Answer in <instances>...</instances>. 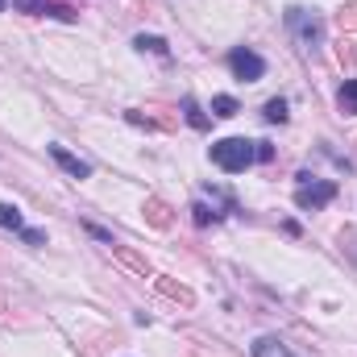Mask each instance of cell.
<instances>
[{
	"instance_id": "1",
	"label": "cell",
	"mask_w": 357,
	"mask_h": 357,
	"mask_svg": "<svg viewBox=\"0 0 357 357\" xmlns=\"http://www.w3.org/2000/svg\"><path fill=\"white\" fill-rule=\"evenodd\" d=\"M212 162L229 175H241L258 162V142H245V137H220L212 142Z\"/></svg>"
},
{
	"instance_id": "2",
	"label": "cell",
	"mask_w": 357,
	"mask_h": 357,
	"mask_svg": "<svg viewBox=\"0 0 357 357\" xmlns=\"http://www.w3.org/2000/svg\"><path fill=\"white\" fill-rule=\"evenodd\" d=\"M333 199H337V183H328V178H316V175H307V171L299 175L295 204H299L303 212H307V208H312V212H320V208H328Z\"/></svg>"
},
{
	"instance_id": "3",
	"label": "cell",
	"mask_w": 357,
	"mask_h": 357,
	"mask_svg": "<svg viewBox=\"0 0 357 357\" xmlns=\"http://www.w3.org/2000/svg\"><path fill=\"white\" fill-rule=\"evenodd\" d=\"M287 29L299 38V46H320V42H324V25H320V17L307 13V8H299V4L287 8Z\"/></svg>"
},
{
	"instance_id": "4",
	"label": "cell",
	"mask_w": 357,
	"mask_h": 357,
	"mask_svg": "<svg viewBox=\"0 0 357 357\" xmlns=\"http://www.w3.org/2000/svg\"><path fill=\"white\" fill-rule=\"evenodd\" d=\"M229 71H233L237 79H245V84H258V79L266 75V59L254 54L250 46H237V50L229 54Z\"/></svg>"
},
{
	"instance_id": "5",
	"label": "cell",
	"mask_w": 357,
	"mask_h": 357,
	"mask_svg": "<svg viewBox=\"0 0 357 357\" xmlns=\"http://www.w3.org/2000/svg\"><path fill=\"white\" fill-rule=\"evenodd\" d=\"M21 13H50V17H59V21H75V8L67 4V0H13Z\"/></svg>"
},
{
	"instance_id": "6",
	"label": "cell",
	"mask_w": 357,
	"mask_h": 357,
	"mask_svg": "<svg viewBox=\"0 0 357 357\" xmlns=\"http://www.w3.org/2000/svg\"><path fill=\"white\" fill-rule=\"evenodd\" d=\"M50 158H54V162H59L71 178H88L91 175L88 162H84V158H75V154H71V150H63V146H50Z\"/></svg>"
},
{
	"instance_id": "7",
	"label": "cell",
	"mask_w": 357,
	"mask_h": 357,
	"mask_svg": "<svg viewBox=\"0 0 357 357\" xmlns=\"http://www.w3.org/2000/svg\"><path fill=\"white\" fill-rule=\"evenodd\" d=\"M142 212H146V220H150L154 229H171V204H167V199H158V195H150Z\"/></svg>"
},
{
	"instance_id": "8",
	"label": "cell",
	"mask_w": 357,
	"mask_h": 357,
	"mask_svg": "<svg viewBox=\"0 0 357 357\" xmlns=\"http://www.w3.org/2000/svg\"><path fill=\"white\" fill-rule=\"evenodd\" d=\"M112 254H116V262H121V266H129L133 274H137V278H150V262H146L142 254H133L129 245H116Z\"/></svg>"
},
{
	"instance_id": "9",
	"label": "cell",
	"mask_w": 357,
	"mask_h": 357,
	"mask_svg": "<svg viewBox=\"0 0 357 357\" xmlns=\"http://www.w3.org/2000/svg\"><path fill=\"white\" fill-rule=\"evenodd\" d=\"M337 108L345 112V116H357V79H345L341 91H337Z\"/></svg>"
},
{
	"instance_id": "10",
	"label": "cell",
	"mask_w": 357,
	"mask_h": 357,
	"mask_svg": "<svg viewBox=\"0 0 357 357\" xmlns=\"http://www.w3.org/2000/svg\"><path fill=\"white\" fill-rule=\"evenodd\" d=\"M254 357H295V354H291L278 337H262V341L254 345Z\"/></svg>"
},
{
	"instance_id": "11",
	"label": "cell",
	"mask_w": 357,
	"mask_h": 357,
	"mask_svg": "<svg viewBox=\"0 0 357 357\" xmlns=\"http://www.w3.org/2000/svg\"><path fill=\"white\" fill-rule=\"evenodd\" d=\"M133 46H137V50H150V54H162V59L171 54V46H167L158 33H137V38H133Z\"/></svg>"
},
{
	"instance_id": "12",
	"label": "cell",
	"mask_w": 357,
	"mask_h": 357,
	"mask_svg": "<svg viewBox=\"0 0 357 357\" xmlns=\"http://www.w3.org/2000/svg\"><path fill=\"white\" fill-rule=\"evenodd\" d=\"M158 291H162V295H171V299H178L183 307H191V303H195V295H191L187 287H178V282H171V278H158Z\"/></svg>"
},
{
	"instance_id": "13",
	"label": "cell",
	"mask_w": 357,
	"mask_h": 357,
	"mask_svg": "<svg viewBox=\"0 0 357 357\" xmlns=\"http://www.w3.org/2000/svg\"><path fill=\"white\" fill-rule=\"evenodd\" d=\"M0 229L25 233V220H21V212H17V204H0Z\"/></svg>"
},
{
	"instance_id": "14",
	"label": "cell",
	"mask_w": 357,
	"mask_h": 357,
	"mask_svg": "<svg viewBox=\"0 0 357 357\" xmlns=\"http://www.w3.org/2000/svg\"><path fill=\"white\" fill-rule=\"evenodd\" d=\"M237 112H241V104L233 96H212V116H237Z\"/></svg>"
},
{
	"instance_id": "15",
	"label": "cell",
	"mask_w": 357,
	"mask_h": 357,
	"mask_svg": "<svg viewBox=\"0 0 357 357\" xmlns=\"http://www.w3.org/2000/svg\"><path fill=\"white\" fill-rule=\"evenodd\" d=\"M183 112H187V125H191V129H208V116L199 112V104H195L191 96L183 100Z\"/></svg>"
},
{
	"instance_id": "16",
	"label": "cell",
	"mask_w": 357,
	"mask_h": 357,
	"mask_svg": "<svg viewBox=\"0 0 357 357\" xmlns=\"http://www.w3.org/2000/svg\"><path fill=\"white\" fill-rule=\"evenodd\" d=\"M262 116H266L270 125H282V121H287V100H278V96L266 100V112H262Z\"/></svg>"
},
{
	"instance_id": "17",
	"label": "cell",
	"mask_w": 357,
	"mask_h": 357,
	"mask_svg": "<svg viewBox=\"0 0 357 357\" xmlns=\"http://www.w3.org/2000/svg\"><path fill=\"white\" fill-rule=\"evenodd\" d=\"M191 220H195L199 229H208L212 220H220V212H216V208H208V204H195V208H191Z\"/></svg>"
},
{
	"instance_id": "18",
	"label": "cell",
	"mask_w": 357,
	"mask_h": 357,
	"mask_svg": "<svg viewBox=\"0 0 357 357\" xmlns=\"http://www.w3.org/2000/svg\"><path fill=\"white\" fill-rule=\"evenodd\" d=\"M337 25H341V29H354V33H357V4H345V8L337 13Z\"/></svg>"
},
{
	"instance_id": "19",
	"label": "cell",
	"mask_w": 357,
	"mask_h": 357,
	"mask_svg": "<svg viewBox=\"0 0 357 357\" xmlns=\"http://www.w3.org/2000/svg\"><path fill=\"white\" fill-rule=\"evenodd\" d=\"M337 63H341V67H354V63H357V50H354V42H349V38L337 46Z\"/></svg>"
},
{
	"instance_id": "20",
	"label": "cell",
	"mask_w": 357,
	"mask_h": 357,
	"mask_svg": "<svg viewBox=\"0 0 357 357\" xmlns=\"http://www.w3.org/2000/svg\"><path fill=\"white\" fill-rule=\"evenodd\" d=\"M258 162H274V146L270 142H258Z\"/></svg>"
},
{
	"instance_id": "21",
	"label": "cell",
	"mask_w": 357,
	"mask_h": 357,
	"mask_svg": "<svg viewBox=\"0 0 357 357\" xmlns=\"http://www.w3.org/2000/svg\"><path fill=\"white\" fill-rule=\"evenodd\" d=\"M21 237H25V241H29V245H42V241H46V233H38V229H25V233H21Z\"/></svg>"
},
{
	"instance_id": "22",
	"label": "cell",
	"mask_w": 357,
	"mask_h": 357,
	"mask_svg": "<svg viewBox=\"0 0 357 357\" xmlns=\"http://www.w3.org/2000/svg\"><path fill=\"white\" fill-rule=\"evenodd\" d=\"M88 233L96 237V241H112V233H108V229H100V225H88Z\"/></svg>"
},
{
	"instance_id": "23",
	"label": "cell",
	"mask_w": 357,
	"mask_h": 357,
	"mask_svg": "<svg viewBox=\"0 0 357 357\" xmlns=\"http://www.w3.org/2000/svg\"><path fill=\"white\" fill-rule=\"evenodd\" d=\"M0 13H4V0H0Z\"/></svg>"
}]
</instances>
